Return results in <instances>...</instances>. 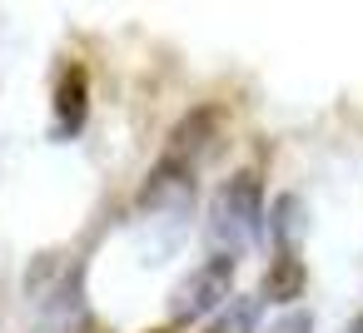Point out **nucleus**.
<instances>
[{"label": "nucleus", "instance_id": "1", "mask_svg": "<svg viewBox=\"0 0 363 333\" xmlns=\"http://www.w3.org/2000/svg\"><path fill=\"white\" fill-rule=\"evenodd\" d=\"M264 234V189L254 174H234L214 189L209 199V219H204V239L214 244V254L239 259L244 249H254Z\"/></svg>", "mask_w": 363, "mask_h": 333}, {"label": "nucleus", "instance_id": "2", "mask_svg": "<svg viewBox=\"0 0 363 333\" xmlns=\"http://www.w3.org/2000/svg\"><path fill=\"white\" fill-rule=\"evenodd\" d=\"M229 298H234V259L209 254V259H199V264L174 283V293H169V328L199 323V318L219 313Z\"/></svg>", "mask_w": 363, "mask_h": 333}, {"label": "nucleus", "instance_id": "3", "mask_svg": "<svg viewBox=\"0 0 363 333\" xmlns=\"http://www.w3.org/2000/svg\"><path fill=\"white\" fill-rule=\"evenodd\" d=\"M85 115H90V75L80 60H70L55 80V140H70L85 130Z\"/></svg>", "mask_w": 363, "mask_h": 333}, {"label": "nucleus", "instance_id": "4", "mask_svg": "<svg viewBox=\"0 0 363 333\" xmlns=\"http://www.w3.org/2000/svg\"><path fill=\"white\" fill-rule=\"evenodd\" d=\"M303 293V259L298 254H289V249H279V259H274V269L264 273V303H294Z\"/></svg>", "mask_w": 363, "mask_h": 333}, {"label": "nucleus", "instance_id": "5", "mask_svg": "<svg viewBox=\"0 0 363 333\" xmlns=\"http://www.w3.org/2000/svg\"><path fill=\"white\" fill-rule=\"evenodd\" d=\"M259 308H264V298H254V293H234V298L214 313L209 333H254V328H259Z\"/></svg>", "mask_w": 363, "mask_h": 333}, {"label": "nucleus", "instance_id": "6", "mask_svg": "<svg viewBox=\"0 0 363 333\" xmlns=\"http://www.w3.org/2000/svg\"><path fill=\"white\" fill-rule=\"evenodd\" d=\"M274 333H308V318H303V313H289V318H284Z\"/></svg>", "mask_w": 363, "mask_h": 333}, {"label": "nucleus", "instance_id": "7", "mask_svg": "<svg viewBox=\"0 0 363 333\" xmlns=\"http://www.w3.org/2000/svg\"><path fill=\"white\" fill-rule=\"evenodd\" d=\"M80 333H110V328H105L100 318H90V323H80Z\"/></svg>", "mask_w": 363, "mask_h": 333}, {"label": "nucleus", "instance_id": "8", "mask_svg": "<svg viewBox=\"0 0 363 333\" xmlns=\"http://www.w3.org/2000/svg\"><path fill=\"white\" fill-rule=\"evenodd\" d=\"M343 333H363V313H358V318H353V323H348Z\"/></svg>", "mask_w": 363, "mask_h": 333}, {"label": "nucleus", "instance_id": "9", "mask_svg": "<svg viewBox=\"0 0 363 333\" xmlns=\"http://www.w3.org/2000/svg\"><path fill=\"white\" fill-rule=\"evenodd\" d=\"M145 333H174V328H169V323H164V328H145Z\"/></svg>", "mask_w": 363, "mask_h": 333}, {"label": "nucleus", "instance_id": "10", "mask_svg": "<svg viewBox=\"0 0 363 333\" xmlns=\"http://www.w3.org/2000/svg\"><path fill=\"white\" fill-rule=\"evenodd\" d=\"M204 333H209V328H204Z\"/></svg>", "mask_w": 363, "mask_h": 333}]
</instances>
